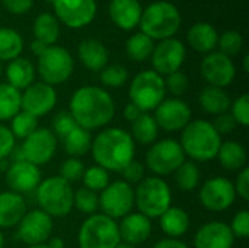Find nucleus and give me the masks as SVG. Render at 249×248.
Returning a JSON list of instances; mask_svg holds the SVG:
<instances>
[{
    "label": "nucleus",
    "mask_w": 249,
    "mask_h": 248,
    "mask_svg": "<svg viewBox=\"0 0 249 248\" xmlns=\"http://www.w3.org/2000/svg\"><path fill=\"white\" fill-rule=\"evenodd\" d=\"M69 113L76 124L88 132L107 127L115 115V102L104 88L86 85L73 92Z\"/></svg>",
    "instance_id": "nucleus-1"
},
{
    "label": "nucleus",
    "mask_w": 249,
    "mask_h": 248,
    "mask_svg": "<svg viewBox=\"0 0 249 248\" xmlns=\"http://www.w3.org/2000/svg\"><path fill=\"white\" fill-rule=\"evenodd\" d=\"M90 153L96 165L108 172H121L134 159L136 143L127 130L105 127L92 139Z\"/></svg>",
    "instance_id": "nucleus-2"
},
{
    "label": "nucleus",
    "mask_w": 249,
    "mask_h": 248,
    "mask_svg": "<svg viewBox=\"0 0 249 248\" xmlns=\"http://www.w3.org/2000/svg\"><path fill=\"white\" fill-rule=\"evenodd\" d=\"M222 136L216 132L212 121L197 118L191 120L181 130L179 145L185 158L193 162H209L217 156L222 145Z\"/></svg>",
    "instance_id": "nucleus-3"
},
{
    "label": "nucleus",
    "mask_w": 249,
    "mask_h": 248,
    "mask_svg": "<svg viewBox=\"0 0 249 248\" xmlns=\"http://www.w3.org/2000/svg\"><path fill=\"white\" fill-rule=\"evenodd\" d=\"M139 26L140 32L146 34L153 41H163L172 38L179 31L181 13L171 1H153L143 10Z\"/></svg>",
    "instance_id": "nucleus-4"
},
{
    "label": "nucleus",
    "mask_w": 249,
    "mask_h": 248,
    "mask_svg": "<svg viewBox=\"0 0 249 248\" xmlns=\"http://www.w3.org/2000/svg\"><path fill=\"white\" fill-rule=\"evenodd\" d=\"M134 206L149 219L159 218L172 206V190L162 177H144L134 189Z\"/></svg>",
    "instance_id": "nucleus-5"
},
{
    "label": "nucleus",
    "mask_w": 249,
    "mask_h": 248,
    "mask_svg": "<svg viewBox=\"0 0 249 248\" xmlns=\"http://www.w3.org/2000/svg\"><path fill=\"white\" fill-rule=\"evenodd\" d=\"M74 191L71 184L60 175L48 177L36 187V202L39 209L51 218H64L73 210Z\"/></svg>",
    "instance_id": "nucleus-6"
},
{
    "label": "nucleus",
    "mask_w": 249,
    "mask_h": 248,
    "mask_svg": "<svg viewBox=\"0 0 249 248\" xmlns=\"http://www.w3.org/2000/svg\"><path fill=\"white\" fill-rule=\"evenodd\" d=\"M121 243L117 221L104 213L88 216L77 234L79 248H115Z\"/></svg>",
    "instance_id": "nucleus-7"
},
{
    "label": "nucleus",
    "mask_w": 249,
    "mask_h": 248,
    "mask_svg": "<svg viewBox=\"0 0 249 248\" xmlns=\"http://www.w3.org/2000/svg\"><path fill=\"white\" fill-rule=\"evenodd\" d=\"M165 79L155 70H143L137 73L128 88L130 102L139 107L143 113L155 111V108L165 99Z\"/></svg>",
    "instance_id": "nucleus-8"
},
{
    "label": "nucleus",
    "mask_w": 249,
    "mask_h": 248,
    "mask_svg": "<svg viewBox=\"0 0 249 248\" xmlns=\"http://www.w3.org/2000/svg\"><path fill=\"white\" fill-rule=\"evenodd\" d=\"M36 67L42 82L54 88L70 79L74 61L69 50L60 45H51L38 57Z\"/></svg>",
    "instance_id": "nucleus-9"
},
{
    "label": "nucleus",
    "mask_w": 249,
    "mask_h": 248,
    "mask_svg": "<svg viewBox=\"0 0 249 248\" xmlns=\"http://www.w3.org/2000/svg\"><path fill=\"white\" fill-rule=\"evenodd\" d=\"M185 161L184 151L178 140L162 139L150 145L146 153V167L156 175L165 177L174 174Z\"/></svg>",
    "instance_id": "nucleus-10"
},
{
    "label": "nucleus",
    "mask_w": 249,
    "mask_h": 248,
    "mask_svg": "<svg viewBox=\"0 0 249 248\" xmlns=\"http://www.w3.org/2000/svg\"><path fill=\"white\" fill-rule=\"evenodd\" d=\"M99 209L108 218L123 219L134 209V189L124 180L109 183L99 194Z\"/></svg>",
    "instance_id": "nucleus-11"
},
{
    "label": "nucleus",
    "mask_w": 249,
    "mask_h": 248,
    "mask_svg": "<svg viewBox=\"0 0 249 248\" xmlns=\"http://www.w3.org/2000/svg\"><path fill=\"white\" fill-rule=\"evenodd\" d=\"M200 203L209 212H223L228 210L236 200V193L233 183L226 177L209 178L200 189L198 193Z\"/></svg>",
    "instance_id": "nucleus-12"
},
{
    "label": "nucleus",
    "mask_w": 249,
    "mask_h": 248,
    "mask_svg": "<svg viewBox=\"0 0 249 248\" xmlns=\"http://www.w3.org/2000/svg\"><path fill=\"white\" fill-rule=\"evenodd\" d=\"M23 159L41 167L48 164L57 152V137L47 127H38L20 145Z\"/></svg>",
    "instance_id": "nucleus-13"
},
{
    "label": "nucleus",
    "mask_w": 249,
    "mask_h": 248,
    "mask_svg": "<svg viewBox=\"0 0 249 248\" xmlns=\"http://www.w3.org/2000/svg\"><path fill=\"white\" fill-rule=\"evenodd\" d=\"M54 229L53 218L48 216L41 209H32L23 215L20 222L18 224L16 238L23 244L38 246L45 244Z\"/></svg>",
    "instance_id": "nucleus-14"
},
{
    "label": "nucleus",
    "mask_w": 249,
    "mask_h": 248,
    "mask_svg": "<svg viewBox=\"0 0 249 248\" xmlns=\"http://www.w3.org/2000/svg\"><path fill=\"white\" fill-rule=\"evenodd\" d=\"M57 20L66 26L79 29L92 23L96 16V0H54Z\"/></svg>",
    "instance_id": "nucleus-15"
},
{
    "label": "nucleus",
    "mask_w": 249,
    "mask_h": 248,
    "mask_svg": "<svg viewBox=\"0 0 249 248\" xmlns=\"http://www.w3.org/2000/svg\"><path fill=\"white\" fill-rule=\"evenodd\" d=\"M159 129L174 133L182 130L193 118L190 105L181 98H165L156 108L153 115Z\"/></svg>",
    "instance_id": "nucleus-16"
},
{
    "label": "nucleus",
    "mask_w": 249,
    "mask_h": 248,
    "mask_svg": "<svg viewBox=\"0 0 249 248\" xmlns=\"http://www.w3.org/2000/svg\"><path fill=\"white\" fill-rule=\"evenodd\" d=\"M187 48L184 42L177 38H168L155 45L150 56L153 70L160 76H168L174 72L181 70V66L185 61Z\"/></svg>",
    "instance_id": "nucleus-17"
},
{
    "label": "nucleus",
    "mask_w": 249,
    "mask_h": 248,
    "mask_svg": "<svg viewBox=\"0 0 249 248\" xmlns=\"http://www.w3.org/2000/svg\"><path fill=\"white\" fill-rule=\"evenodd\" d=\"M200 72L203 79L210 85L216 88L225 89L229 86L236 76V67L231 57L220 51H212L204 56Z\"/></svg>",
    "instance_id": "nucleus-18"
},
{
    "label": "nucleus",
    "mask_w": 249,
    "mask_h": 248,
    "mask_svg": "<svg viewBox=\"0 0 249 248\" xmlns=\"http://www.w3.org/2000/svg\"><path fill=\"white\" fill-rule=\"evenodd\" d=\"M57 104V92L44 82H34L20 92V111L36 118L47 115Z\"/></svg>",
    "instance_id": "nucleus-19"
},
{
    "label": "nucleus",
    "mask_w": 249,
    "mask_h": 248,
    "mask_svg": "<svg viewBox=\"0 0 249 248\" xmlns=\"http://www.w3.org/2000/svg\"><path fill=\"white\" fill-rule=\"evenodd\" d=\"M41 181L42 175L39 167L28 161L12 162L6 170V183L10 191L18 193L20 196L36 190Z\"/></svg>",
    "instance_id": "nucleus-20"
},
{
    "label": "nucleus",
    "mask_w": 249,
    "mask_h": 248,
    "mask_svg": "<svg viewBox=\"0 0 249 248\" xmlns=\"http://www.w3.org/2000/svg\"><path fill=\"white\" fill-rule=\"evenodd\" d=\"M235 237L228 224L212 221L204 224L194 235L196 248H233Z\"/></svg>",
    "instance_id": "nucleus-21"
},
{
    "label": "nucleus",
    "mask_w": 249,
    "mask_h": 248,
    "mask_svg": "<svg viewBox=\"0 0 249 248\" xmlns=\"http://www.w3.org/2000/svg\"><path fill=\"white\" fill-rule=\"evenodd\" d=\"M152 222L149 218L139 212H131L118 224L120 238L123 243L131 246H140L146 243L152 235Z\"/></svg>",
    "instance_id": "nucleus-22"
},
{
    "label": "nucleus",
    "mask_w": 249,
    "mask_h": 248,
    "mask_svg": "<svg viewBox=\"0 0 249 248\" xmlns=\"http://www.w3.org/2000/svg\"><path fill=\"white\" fill-rule=\"evenodd\" d=\"M108 12L115 26L131 31L140 23L143 7L139 0H111Z\"/></svg>",
    "instance_id": "nucleus-23"
},
{
    "label": "nucleus",
    "mask_w": 249,
    "mask_h": 248,
    "mask_svg": "<svg viewBox=\"0 0 249 248\" xmlns=\"http://www.w3.org/2000/svg\"><path fill=\"white\" fill-rule=\"evenodd\" d=\"M77 56L82 64L92 70V72H101L104 67L108 66L109 53L102 41L96 38H86L83 39L77 47Z\"/></svg>",
    "instance_id": "nucleus-24"
},
{
    "label": "nucleus",
    "mask_w": 249,
    "mask_h": 248,
    "mask_svg": "<svg viewBox=\"0 0 249 248\" xmlns=\"http://www.w3.org/2000/svg\"><path fill=\"white\" fill-rule=\"evenodd\" d=\"M26 212V202L20 194L10 190L0 193V228L18 227Z\"/></svg>",
    "instance_id": "nucleus-25"
},
{
    "label": "nucleus",
    "mask_w": 249,
    "mask_h": 248,
    "mask_svg": "<svg viewBox=\"0 0 249 248\" xmlns=\"http://www.w3.org/2000/svg\"><path fill=\"white\" fill-rule=\"evenodd\" d=\"M217 39L219 34L216 28L207 22H197L187 32V42L194 51L201 54H209L214 51V48L217 47Z\"/></svg>",
    "instance_id": "nucleus-26"
},
{
    "label": "nucleus",
    "mask_w": 249,
    "mask_h": 248,
    "mask_svg": "<svg viewBox=\"0 0 249 248\" xmlns=\"http://www.w3.org/2000/svg\"><path fill=\"white\" fill-rule=\"evenodd\" d=\"M198 104L204 113L216 117V115L229 113L232 99L225 89L207 85L206 88L201 89L198 95Z\"/></svg>",
    "instance_id": "nucleus-27"
},
{
    "label": "nucleus",
    "mask_w": 249,
    "mask_h": 248,
    "mask_svg": "<svg viewBox=\"0 0 249 248\" xmlns=\"http://www.w3.org/2000/svg\"><path fill=\"white\" fill-rule=\"evenodd\" d=\"M216 158L219 159L222 168L231 172H239L242 168L247 167L248 162V153L245 146L235 140L222 142Z\"/></svg>",
    "instance_id": "nucleus-28"
},
{
    "label": "nucleus",
    "mask_w": 249,
    "mask_h": 248,
    "mask_svg": "<svg viewBox=\"0 0 249 248\" xmlns=\"http://www.w3.org/2000/svg\"><path fill=\"white\" fill-rule=\"evenodd\" d=\"M159 225L162 232L168 238H181L190 229V216L182 208L171 206L165 213L159 216Z\"/></svg>",
    "instance_id": "nucleus-29"
},
{
    "label": "nucleus",
    "mask_w": 249,
    "mask_h": 248,
    "mask_svg": "<svg viewBox=\"0 0 249 248\" xmlns=\"http://www.w3.org/2000/svg\"><path fill=\"white\" fill-rule=\"evenodd\" d=\"M6 77L7 83L18 91L26 89L29 85L34 83L35 79V67L34 64L23 57H18L12 61H9L6 67Z\"/></svg>",
    "instance_id": "nucleus-30"
},
{
    "label": "nucleus",
    "mask_w": 249,
    "mask_h": 248,
    "mask_svg": "<svg viewBox=\"0 0 249 248\" xmlns=\"http://www.w3.org/2000/svg\"><path fill=\"white\" fill-rule=\"evenodd\" d=\"M128 133L134 140V143L150 146L156 142L159 136V127L152 114L142 113L140 117L131 123V129Z\"/></svg>",
    "instance_id": "nucleus-31"
},
{
    "label": "nucleus",
    "mask_w": 249,
    "mask_h": 248,
    "mask_svg": "<svg viewBox=\"0 0 249 248\" xmlns=\"http://www.w3.org/2000/svg\"><path fill=\"white\" fill-rule=\"evenodd\" d=\"M34 39L45 44L47 47L55 45L60 37V23L51 13H41L34 20Z\"/></svg>",
    "instance_id": "nucleus-32"
},
{
    "label": "nucleus",
    "mask_w": 249,
    "mask_h": 248,
    "mask_svg": "<svg viewBox=\"0 0 249 248\" xmlns=\"http://www.w3.org/2000/svg\"><path fill=\"white\" fill-rule=\"evenodd\" d=\"M92 139L93 137L90 132L77 126L63 139L64 151L69 155V158H80L88 152H90Z\"/></svg>",
    "instance_id": "nucleus-33"
},
{
    "label": "nucleus",
    "mask_w": 249,
    "mask_h": 248,
    "mask_svg": "<svg viewBox=\"0 0 249 248\" xmlns=\"http://www.w3.org/2000/svg\"><path fill=\"white\" fill-rule=\"evenodd\" d=\"M23 50V38L13 28H0V61H12L20 56Z\"/></svg>",
    "instance_id": "nucleus-34"
},
{
    "label": "nucleus",
    "mask_w": 249,
    "mask_h": 248,
    "mask_svg": "<svg viewBox=\"0 0 249 248\" xmlns=\"http://www.w3.org/2000/svg\"><path fill=\"white\" fill-rule=\"evenodd\" d=\"M155 48V42L152 38H149L143 32H136L133 34L127 42H125V53L130 60L142 63L147 58H150L152 53Z\"/></svg>",
    "instance_id": "nucleus-35"
},
{
    "label": "nucleus",
    "mask_w": 249,
    "mask_h": 248,
    "mask_svg": "<svg viewBox=\"0 0 249 248\" xmlns=\"http://www.w3.org/2000/svg\"><path fill=\"white\" fill-rule=\"evenodd\" d=\"M20 111V91L9 83H0V121L12 120Z\"/></svg>",
    "instance_id": "nucleus-36"
},
{
    "label": "nucleus",
    "mask_w": 249,
    "mask_h": 248,
    "mask_svg": "<svg viewBox=\"0 0 249 248\" xmlns=\"http://www.w3.org/2000/svg\"><path fill=\"white\" fill-rule=\"evenodd\" d=\"M175 183L182 191H193L200 186L201 181V172L196 162L193 161H184L181 167L174 172Z\"/></svg>",
    "instance_id": "nucleus-37"
},
{
    "label": "nucleus",
    "mask_w": 249,
    "mask_h": 248,
    "mask_svg": "<svg viewBox=\"0 0 249 248\" xmlns=\"http://www.w3.org/2000/svg\"><path fill=\"white\" fill-rule=\"evenodd\" d=\"M38 118L25 113V111H19L12 120H10V132L13 134L15 139H20L25 140L29 134H32L36 129H38Z\"/></svg>",
    "instance_id": "nucleus-38"
},
{
    "label": "nucleus",
    "mask_w": 249,
    "mask_h": 248,
    "mask_svg": "<svg viewBox=\"0 0 249 248\" xmlns=\"http://www.w3.org/2000/svg\"><path fill=\"white\" fill-rule=\"evenodd\" d=\"M82 181L85 189H89L95 193H101L111 183V177L105 168L99 165H92L89 168H85Z\"/></svg>",
    "instance_id": "nucleus-39"
},
{
    "label": "nucleus",
    "mask_w": 249,
    "mask_h": 248,
    "mask_svg": "<svg viewBox=\"0 0 249 248\" xmlns=\"http://www.w3.org/2000/svg\"><path fill=\"white\" fill-rule=\"evenodd\" d=\"M73 206L83 215H95L99 209V196L98 193L82 187L74 193Z\"/></svg>",
    "instance_id": "nucleus-40"
},
{
    "label": "nucleus",
    "mask_w": 249,
    "mask_h": 248,
    "mask_svg": "<svg viewBox=\"0 0 249 248\" xmlns=\"http://www.w3.org/2000/svg\"><path fill=\"white\" fill-rule=\"evenodd\" d=\"M128 80V70L121 64H109L101 70V82L107 88H121Z\"/></svg>",
    "instance_id": "nucleus-41"
},
{
    "label": "nucleus",
    "mask_w": 249,
    "mask_h": 248,
    "mask_svg": "<svg viewBox=\"0 0 249 248\" xmlns=\"http://www.w3.org/2000/svg\"><path fill=\"white\" fill-rule=\"evenodd\" d=\"M217 45L220 48V53L226 54L228 57H232V56H236L238 53H241V50L244 47V38L238 31L229 29V31H225L219 37Z\"/></svg>",
    "instance_id": "nucleus-42"
},
{
    "label": "nucleus",
    "mask_w": 249,
    "mask_h": 248,
    "mask_svg": "<svg viewBox=\"0 0 249 248\" xmlns=\"http://www.w3.org/2000/svg\"><path fill=\"white\" fill-rule=\"evenodd\" d=\"M83 172H85V164L80 161V158H67L66 161H63L60 167V177L70 184L82 180Z\"/></svg>",
    "instance_id": "nucleus-43"
},
{
    "label": "nucleus",
    "mask_w": 249,
    "mask_h": 248,
    "mask_svg": "<svg viewBox=\"0 0 249 248\" xmlns=\"http://www.w3.org/2000/svg\"><path fill=\"white\" fill-rule=\"evenodd\" d=\"M231 115L235 120L236 126L248 127L249 126V95L242 94L231 104Z\"/></svg>",
    "instance_id": "nucleus-44"
},
{
    "label": "nucleus",
    "mask_w": 249,
    "mask_h": 248,
    "mask_svg": "<svg viewBox=\"0 0 249 248\" xmlns=\"http://www.w3.org/2000/svg\"><path fill=\"white\" fill-rule=\"evenodd\" d=\"M77 127L74 118L71 117V114L69 111H60L54 115L53 118V133L55 137H60L61 140L74 129Z\"/></svg>",
    "instance_id": "nucleus-45"
},
{
    "label": "nucleus",
    "mask_w": 249,
    "mask_h": 248,
    "mask_svg": "<svg viewBox=\"0 0 249 248\" xmlns=\"http://www.w3.org/2000/svg\"><path fill=\"white\" fill-rule=\"evenodd\" d=\"M188 77L184 72L178 70V72H174L171 75L166 76L165 79V86H166V91H169L172 95H175V98H179L181 95H184L188 89Z\"/></svg>",
    "instance_id": "nucleus-46"
},
{
    "label": "nucleus",
    "mask_w": 249,
    "mask_h": 248,
    "mask_svg": "<svg viewBox=\"0 0 249 248\" xmlns=\"http://www.w3.org/2000/svg\"><path fill=\"white\" fill-rule=\"evenodd\" d=\"M232 234L235 238L239 240H247L249 237V212L247 209L239 210L233 218L229 225Z\"/></svg>",
    "instance_id": "nucleus-47"
},
{
    "label": "nucleus",
    "mask_w": 249,
    "mask_h": 248,
    "mask_svg": "<svg viewBox=\"0 0 249 248\" xmlns=\"http://www.w3.org/2000/svg\"><path fill=\"white\" fill-rule=\"evenodd\" d=\"M124 181L128 184H139L144 178V164L140 161L133 159L123 171H121Z\"/></svg>",
    "instance_id": "nucleus-48"
},
{
    "label": "nucleus",
    "mask_w": 249,
    "mask_h": 248,
    "mask_svg": "<svg viewBox=\"0 0 249 248\" xmlns=\"http://www.w3.org/2000/svg\"><path fill=\"white\" fill-rule=\"evenodd\" d=\"M16 146V139L13 137L9 127L4 124H0V162L7 159L12 151Z\"/></svg>",
    "instance_id": "nucleus-49"
},
{
    "label": "nucleus",
    "mask_w": 249,
    "mask_h": 248,
    "mask_svg": "<svg viewBox=\"0 0 249 248\" xmlns=\"http://www.w3.org/2000/svg\"><path fill=\"white\" fill-rule=\"evenodd\" d=\"M235 187V193L238 197H241L242 200L248 202L249 200V168L245 167L238 172L236 181L233 183Z\"/></svg>",
    "instance_id": "nucleus-50"
},
{
    "label": "nucleus",
    "mask_w": 249,
    "mask_h": 248,
    "mask_svg": "<svg viewBox=\"0 0 249 248\" xmlns=\"http://www.w3.org/2000/svg\"><path fill=\"white\" fill-rule=\"evenodd\" d=\"M216 129V132L223 136V134H229L235 130L236 127V123L235 120L232 118V115L229 113H225V114H220V115H216L214 121L212 123Z\"/></svg>",
    "instance_id": "nucleus-51"
},
{
    "label": "nucleus",
    "mask_w": 249,
    "mask_h": 248,
    "mask_svg": "<svg viewBox=\"0 0 249 248\" xmlns=\"http://www.w3.org/2000/svg\"><path fill=\"white\" fill-rule=\"evenodd\" d=\"M4 9L12 15H23L32 9L34 0H0Z\"/></svg>",
    "instance_id": "nucleus-52"
},
{
    "label": "nucleus",
    "mask_w": 249,
    "mask_h": 248,
    "mask_svg": "<svg viewBox=\"0 0 249 248\" xmlns=\"http://www.w3.org/2000/svg\"><path fill=\"white\" fill-rule=\"evenodd\" d=\"M152 248H190L181 238H163L159 240Z\"/></svg>",
    "instance_id": "nucleus-53"
},
{
    "label": "nucleus",
    "mask_w": 249,
    "mask_h": 248,
    "mask_svg": "<svg viewBox=\"0 0 249 248\" xmlns=\"http://www.w3.org/2000/svg\"><path fill=\"white\" fill-rule=\"evenodd\" d=\"M143 111L139 108V107H136L133 102H128L125 107H124V111H123V115H124V118L128 121V123H133L134 120H137L139 117H140V114H142Z\"/></svg>",
    "instance_id": "nucleus-54"
},
{
    "label": "nucleus",
    "mask_w": 249,
    "mask_h": 248,
    "mask_svg": "<svg viewBox=\"0 0 249 248\" xmlns=\"http://www.w3.org/2000/svg\"><path fill=\"white\" fill-rule=\"evenodd\" d=\"M47 48H48V47H47L45 44H42V42H39V41H36V39H34V41L31 42V50H32V53H34L36 57H39Z\"/></svg>",
    "instance_id": "nucleus-55"
},
{
    "label": "nucleus",
    "mask_w": 249,
    "mask_h": 248,
    "mask_svg": "<svg viewBox=\"0 0 249 248\" xmlns=\"http://www.w3.org/2000/svg\"><path fill=\"white\" fill-rule=\"evenodd\" d=\"M50 248H64V241L60 238V237H53L48 244H47Z\"/></svg>",
    "instance_id": "nucleus-56"
},
{
    "label": "nucleus",
    "mask_w": 249,
    "mask_h": 248,
    "mask_svg": "<svg viewBox=\"0 0 249 248\" xmlns=\"http://www.w3.org/2000/svg\"><path fill=\"white\" fill-rule=\"evenodd\" d=\"M244 70L249 72V54L244 56Z\"/></svg>",
    "instance_id": "nucleus-57"
},
{
    "label": "nucleus",
    "mask_w": 249,
    "mask_h": 248,
    "mask_svg": "<svg viewBox=\"0 0 249 248\" xmlns=\"http://www.w3.org/2000/svg\"><path fill=\"white\" fill-rule=\"evenodd\" d=\"M115 248H137V247H136V246H131V244H127V243H123V241H121V243H120V244H118V246H117Z\"/></svg>",
    "instance_id": "nucleus-58"
},
{
    "label": "nucleus",
    "mask_w": 249,
    "mask_h": 248,
    "mask_svg": "<svg viewBox=\"0 0 249 248\" xmlns=\"http://www.w3.org/2000/svg\"><path fill=\"white\" fill-rule=\"evenodd\" d=\"M26 248H50L47 244H38V246H29V247Z\"/></svg>",
    "instance_id": "nucleus-59"
},
{
    "label": "nucleus",
    "mask_w": 249,
    "mask_h": 248,
    "mask_svg": "<svg viewBox=\"0 0 249 248\" xmlns=\"http://www.w3.org/2000/svg\"><path fill=\"white\" fill-rule=\"evenodd\" d=\"M4 247V235L1 234V231H0V248Z\"/></svg>",
    "instance_id": "nucleus-60"
},
{
    "label": "nucleus",
    "mask_w": 249,
    "mask_h": 248,
    "mask_svg": "<svg viewBox=\"0 0 249 248\" xmlns=\"http://www.w3.org/2000/svg\"><path fill=\"white\" fill-rule=\"evenodd\" d=\"M1 73H3V67H1V63H0V76H1Z\"/></svg>",
    "instance_id": "nucleus-61"
},
{
    "label": "nucleus",
    "mask_w": 249,
    "mask_h": 248,
    "mask_svg": "<svg viewBox=\"0 0 249 248\" xmlns=\"http://www.w3.org/2000/svg\"><path fill=\"white\" fill-rule=\"evenodd\" d=\"M45 1H54V0H45Z\"/></svg>",
    "instance_id": "nucleus-62"
}]
</instances>
